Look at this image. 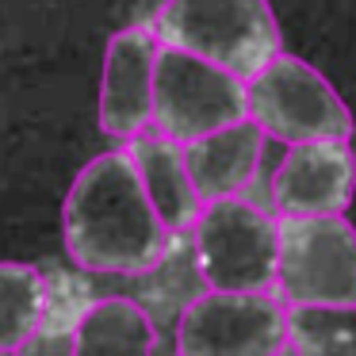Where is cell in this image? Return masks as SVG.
Instances as JSON below:
<instances>
[{"instance_id":"cell-1","label":"cell","mask_w":356,"mask_h":356,"mask_svg":"<svg viewBox=\"0 0 356 356\" xmlns=\"http://www.w3.org/2000/svg\"><path fill=\"white\" fill-rule=\"evenodd\" d=\"M172 234L157 218L127 146L92 157L62 203L65 257L92 276H149Z\"/></svg>"},{"instance_id":"cell-2","label":"cell","mask_w":356,"mask_h":356,"mask_svg":"<svg viewBox=\"0 0 356 356\" xmlns=\"http://www.w3.org/2000/svg\"><path fill=\"white\" fill-rule=\"evenodd\" d=\"M146 27L161 47L188 50L241 81L284 42L268 0H165Z\"/></svg>"},{"instance_id":"cell-3","label":"cell","mask_w":356,"mask_h":356,"mask_svg":"<svg viewBox=\"0 0 356 356\" xmlns=\"http://www.w3.org/2000/svg\"><path fill=\"white\" fill-rule=\"evenodd\" d=\"M245 115L264 138L295 146L318 138H353V111L337 88L310 62L295 54H272L253 77H245Z\"/></svg>"},{"instance_id":"cell-4","label":"cell","mask_w":356,"mask_h":356,"mask_svg":"<svg viewBox=\"0 0 356 356\" xmlns=\"http://www.w3.org/2000/svg\"><path fill=\"white\" fill-rule=\"evenodd\" d=\"M192 257L203 287L272 291L276 284V218L245 195L207 200L195 215Z\"/></svg>"},{"instance_id":"cell-5","label":"cell","mask_w":356,"mask_h":356,"mask_svg":"<svg viewBox=\"0 0 356 356\" xmlns=\"http://www.w3.org/2000/svg\"><path fill=\"white\" fill-rule=\"evenodd\" d=\"M272 287L284 307L356 302V226L345 215H276Z\"/></svg>"},{"instance_id":"cell-6","label":"cell","mask_w":356,"mask_h":356,"mask_svg":"<svg viewBox=\"0 0 356 356\" xmlns=\"http://www.w3.org/2000/svg\"><path fill=\"white\" fill-rule=\"evenodd\" d=\"M177 356H280L287 348V307L272 291L203 287L180 307Z\"/></svg>"},{"instance_id":"cell-7","label":"cell","mask_w":356,"mask_h":356,"mask_svg":"<svg viewBox=\"0 0 356 356\" xmlns=\"http://www.w3.org/2000/svg\"><path fill=\"white\" fill-rule=\"evenodd\" d=\"M245 119V81L203 58L157 42L154 54V119L149 131L184 142Z\"/></svg>"},{"instance_id":"cell-8","label":"cell","mask_w":356,"mask_h":356,"mask_svg":"<svg viewBox=\"0 0 356 356\" xmlns=\"http://www.w3.org/2000/svg\"><path fill=\"white\" fill-rule=\"evenodd\" d=\"M356 192V157L348 142L318 138L287 146L272 172L276 215H345Z\"/></svg>"},{"instance_id":"cell-9","label":"cell","mask_w":356,"mask_h":356,"mask_svg":"<svg viewBox=\"0 0 356 356\" xmlns=\"http://www.w3.org/2000/svg\"><path fill=\"white\" fill-rule=\"evenodd\" d=\"M154 54L157 39L146 24L115 31L108 50H104L100 131L119 146L149 131V119H154Z\"/></svg>"},{"instance_id":"cell-10","label":"cell","mask_w":356,"mask_h":356,"mask_svg":"<svg viewBox=\"0 0 356 356\" xmlns=\"http://www.w3.org/2000/svg\"><path fill=\"white\" fill-rule=\"evenodd\" d=\"M264 142H268L264 131L249 115L184 142L180 154H184V169L192 177V188L200 195V203L245 192L257 180V172H261Z\"/></svg>"},{"instance_id":"cell-11","label":"cell","mask_w":356,"mask_h":356,"mask_svg":"<svg viewBox=\"0 0 356 356\" xmlns=\"http://www.w3.org/2000/svg\"><path fill=\"white\" fill-rule=\"evenodd\" d=\"M70 356H157V325L138 299L108 295L70 325Z\"/></svg>"},{"instance_id":"cell-12","label":"cell","mask_w":356,"mask_h":356,"mask_svg":"<svg viewBox=\"0 0 356 356\" xmlns=\"http://www.w3.org/2000/svg\"><path fill=\"white\" fill-rule=\"evenodd\" d=\"M127 154H131L138 180L146 188L149 203H154L157 218L165 222V230L169 234L192 230L203 203L192 188V177L184 169V154H180L177 142L161 138L157 131H146L134 142H127Z\"/></svg>"},{"instance_id":"cell-13","label":"cell","mask_w":356,"mask_h":356,"mask_svg":"<svg viewBox=\"0 0 356 356\" xmlns=\"http://www.w3.org/2000/svg\"><path fill=\"white\" fill-rule=\"evenodd\" d=\"M50 318V287L42 268L0 261V348H19Z\"/></svg>"},{"instance_id":"cell-14","label":"cell","mask_w":356,"mask_h":356,"mask_svg":"<svg viewBox=\"0 0 356 356\" xmlns=\"http://www.w3.org/2000/svg\"><path fill=\"white\" fill-rule=\"evenodd\" d=\"M291 356H356V302L287 307Z\"/></svg>"},{"instance_id":"cell-15","label":"cell","mask_w":356,"mask_h":356,"mask_svg":"<svg viewBox=\"0 0 356 356\" xmlns=\"http://www.w3.org/2000/svg\"><path fill=\"white\" fill-rule=\"evenodd\" d=\"M0 356H19V348H0Z\"/></svg>"}]
</instances>
